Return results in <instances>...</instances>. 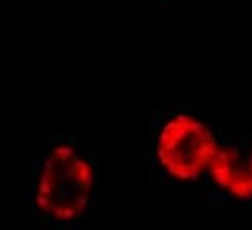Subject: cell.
I'll return each mask as SVG.
<instances>
[{
  "label": "cell",
  "instance_id": "6da1fadb",
  "mask_svg": "<svg viewBox=\"0 0 252 230\" xmlns=\"http://www.w3.org/2000/svg\"><path fill=\"white\" fill-rule=\"evenodd\" d=\"M100 151L78 134H48L28 152L25 215L33 230H96Z\"/></svg>",
  "mask_w": 252,
  "mask_h": 230
},
{
  "label": "cell",
  "instance_id": "7a4b0ae2",
  "mask_svg": "<svg viewBox=\"0 0 252 230\" xmlns=\"http://www.w3.org/2000/svg\"><path fill=\"white\" fill-rule=\"evenodd\" d=\"M224 136L221 120L191 103L153 108L143 136L150 179L165 185L198 184Z\"/></svg>",
  "mask_w": 252,
  "mask_h": 230
},
{
  "label": "cell",
  "instance_id": "3957f363",
  "mask_svg": "<svg viewBox=\"0 0 252 230\" xmlns=\"http://www.w3.org/2000/svg\"><path fill=\"white\" fill-rule=\"evenodd\" d=\"M198 185L207 204L252 207V132L226 134Z\"/></svg>",
  "mask_w": 252,
  "mask_h": 230
},
{
  "label": "cell",
  "instance_id": "277c9868",
  "mask_svg": "<svg viewBox=\"0 0 252 230\" xmlns=\"http://www.w3.org/2000/svg\"><path fill=\"white\" fill-rule=\"evenodd\" d=\"M181 0H128L131 5H140L147 8H154V9H168L179 5Z\"/></svg>",
  "mask_w": 252,
  "mask_h": 230
},
{
  "label": "cell",
  "instance_id": "5b68a950",
  "mask_svg": "<svg viewBox=\"0 0 252 230\" xmlns=\"http://www.w3.org/2000/svg\"><path fill=\"white\" fill-rule=\"evenodd\" d=\"M2 2V6L6 8V9H14L19 6V3H21V0H0Z\"/></svg>",
  "mask_w": 252,
  "mask_h": 230
}]
</instances>
